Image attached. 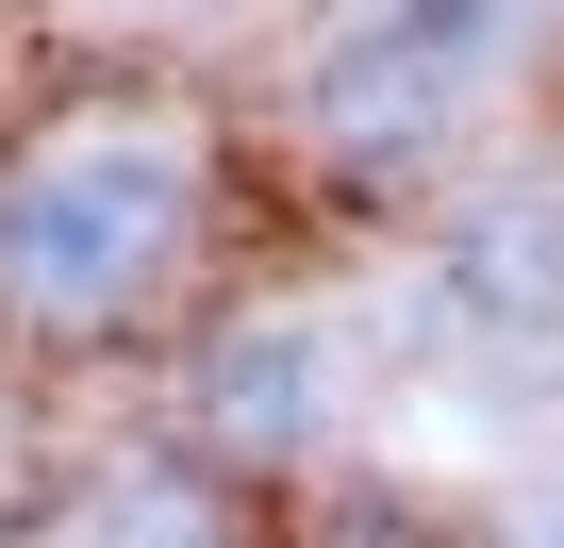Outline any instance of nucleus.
<instances>
[{"label": "nucleus", "mask_w": 564, "mask_h": 548, "mask_svg": "<svg viewBox=\"0 0 564 548\" xmlns=\"http://www.w3.org/2000/svg\"><path fill=\"white\" fill-rule=\"evenodd\" d=\"M498 548H564V515H514V531H498Z\"/></svg>", "instance_id": "423d86ee"}, {"label": "nucleus", "mask_w": 564, "mask_h": 548, "mask_svg": "<svg viewBox=\"0 0 564 548\" xmlns=\"http://www.w3.org/2000/svg\"><path fill=\"white\" fill-rule=\"evenodd\" d=\"M316 416H333V350L300 316H216L166 383V432L216 465V482H300L316 465Z\"/></svg>", "instance_id": "7ed1b4c3"}, {"label": "nucleus", "mask_w": 564, "mask_h": 548, "mask_svg": "<svg viewBox=\"0 0 564 548\" xmlns=\"http://www.w3.org/2000/svg\"><path fill=\"white\" fill-rule=\"evenodd\" d=\"M432 316L481 350H547L564 333V183H481L432 216Z\"/></svg>", "instance_id": "20e7f679"}, {"label": "nucleus", "mask_w": 564, "mask_h": 548, "mask_svg": "<svg viewBox=\"0 0 564 548\" xmlns=\"http://www.w3.org/2000/svg\"><path fill=\"white\" fill-rule=\"evenodd\" d=\"M199 249V150L183 133H34L0 166V333L100 350L133 333Z\"/></svg>", "instance_id": "f257e3e1"}, {"label": "nucleus", "mask_w": 564, "mask_h": 548, "mask_svg": "<svg viewBox=\"0 0 564 548\" xmlns=\"http://www.w3.org/2000/svg\"><path fill=\"white\" fill-rule=\"evenodd\" d=\"M514 34V0H382V18H349L316 67H300V150L316 166H349V183H382V166H415V150H448V117H465V84H481V51Z\"/></svg>", "instance_id": "f03ea898"}, {"label": "nucleus", "mask_w": 564, "mask_h": 548, "mask_svg": "<svg viewBox=\"0 0 564 548\" xmlns=\"http://www.w3.org/2000/svg\"><path fill=\"white\" fill-rule=\"evenodd\" d=\"M282 548H448V531H432L415 482H316L300 465V482H282Z\"/></svg>", "instance_id": "39448f33"}]
</instances>
